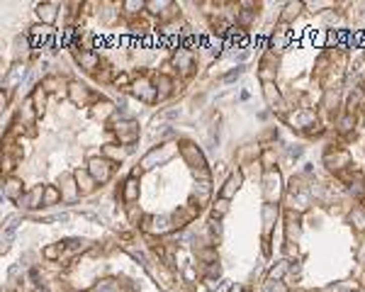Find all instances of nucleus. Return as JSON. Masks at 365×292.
<instances>
[{"label":"nucleus","mask_w":365,"mask_h":292,"mask_svg":"<svg viewBox=\"0 0 365 292\" xmlns=\"http://www.w3.org/2000/svg\"><path fill=\"white\" fill-rule=\"evenodd\" d=\"M112 161L110 158H102V156H95V158H90L88 161V173L95 178V183H105L110 181V176H112Z\"/></svg>","instance_id":"obj_1"},{"label":"nucleus","mask_w":365,"mask_h":292,"mask_svg":"<svg viewBox=\"0 0 365 292\" xmlns=\"http://www.w3.org/2000/svg\"><path fill=\"white\" fill-rule=\"evenodd\" d=\"M324 163L329 170H334V173H341V170H346V168L351 166V156L348 151H341V149H334V151H329L324 156Z\"/></svg>","instance_id":"obj_2"},{"label":"nucleus","mask_w":365,"mask_h":292,"mask_svg":"<svg viewBox=\"0 0 365 292\" xmlns=\"http://www.w3.org/2000/svg\"><path fill=\"white\" fill-rule=\"evenodd\" d=\"M173 226H175V224H170V219H166V217H149L146 224H144V229L151 231V234H166Z\"/></svg>","instance_id":"obj_3"},{"label":"nucleus","mask_w":365,"mask_h":292,"mask_svg":"<svg viewBox=\"0 0 365 292\" xmlns=\"http://www.w3.org/2000/svg\"><path fill=\"white\" fill-rule=\"evenodd\" d=\"M132 88H134V93H137L141 100H146V102H151V100H156V97H158V90H156V88H151V83H149V81H144V78H141V81H137Z\"/></svg>","instance_id":"obj_4"},{"label":"nucleus","mask_w":365,"mask_h":292,"mask_svg":"<svg viewBox=\"0 0 365 292\" xmlns=\"http://www.w3.org/2000/svg\"><path fill=\"white\" fill-rule=\"evenodd\" d=\"M182 156H185V158H188V161H190L197 170H202V168H205V158H202V153L197 151L193 144H182Z\"/></svg>","instance_id":"obj_5"},{"label":"nucleus","mask_w":365,"mask_h":292,"mask_svg":"<svg viewBox=\"0 0 365 292\" xmlns=\"http://www.w3.org/2000/svg\"><path fill=\"white\" fill-rule=\"evenodd\" d=\"M266 193L268 197H278L280 195V173L278 170H268L266 173Z\"/></svg>","instance_id":"obj_6"},{"label":"nucleus","mask_w":365,"mask_h":292,"mask_svg":"<svg viewBox=\"0 0 365 292\" xmlns=\"http://www.w3.org/2000/svg\"><path fill=\"white\" fill-rule=\"evenodd\" d=\"M290 122L297 127H314L317 125V117H314V112L299 110V112H295V114H290Z\"/></svg>","instance_id":"obj_7"},{"label":"nucleus","mask_w":365,"mask_h":292,"mask_svg":"<svg viewBox=\"0 0 365 292\" xmlns=\"http://www.w3.org/2000/svg\"><path fill=\"white\" fill-rule=\"evenodd\" d=\"M117 137L122 144H132L137 139V125L134 122H127V125H117Z\"/></svg>","instance_id":"obj_8"},{"label":"nucleus","mask_w":365,"mask_h":292,"mask_svg":"<svg viewBox=\"0 0 365 292\" xmlns=\"http://www.w3.org/2000/svg\"><path fill=\"white\" fill-rule=\"evenodd\" d=\"M78 64H81L85 71H93V69H98L100 59L95 51H81V54H78Z\"/></svg>","instance_id":"obj_9"},{"label":"nucleus","mask_w":365,"mask_h":292,"mask_svg":"<svg viewBox=\"0 0 365 292\" xmlns=\"http://www.w3.org/2000/svg\"><path fill=\"white\" fill-rule=\"evenodd\" d=\"M88 88L83 83H71V100L76 102V105H83L85 100H88Z\"/></svg>","instance_id":"obj_10"},{"label":"nucleus","mask_w":365,"mask_h":292,"mask_svg":"<svg viewBox=\"0 0 365 292\" xmlns=\"http://www.w3.org/2000/svg\"><path fill=\"white\" fill-rule=\"evenodd\" d=\"M5 195L10 197V200H22L25 195H22V183L17 181V178H10L8 185H5Z\"/></svg>","instance_id":"obj_11"},{"label":"nucleus","mask_w":365,"mask_h":292,"mask_svg":"<svg viewBox=\"0 0 365 292\" xmlns=\"http://www.w3.org/2000/svg\"><path fill=\"white\" fill-rule=\"evenodd\" d=\"M76 183H78V190H81V193H90V190H93V183H95V178H93L90 173L78 170V173H76Z\"/></svg>","instance_id":"obj_12"},{"label":"nucleus","mask_w":365,"mask_h":292,"mask_svg":"<svg viewBox=\"0 0 365 292\" xmlns=\"http://www.w3.org/2000/svg\"><path fill=\"white\" fill-rule=\"evenodd\" d=\"M122 197H125L127 202H134L137 197H139V183L134 181V178H129L125 183V190H122Z\"/></svg>","instance_id":"obj_13"},{"label":"nucleus","mask_w":365,"mask_h":292,"mask_svg":"<svg viewBox=\"0 0 365 292\" xmlns=\"http://www.w3.org/2000/svg\"><path fill=\"white\" fill-rule=\"evenodd\" d=\"M239 185H241V173H234V176H231V178L226 181L224 190H222V197H224V200H229L231 195H234L236 190H239Z\"/></svg>","instance_id":"obj_14"},{"label":"nucleus","mask_w":365,"mask_h":292,"mask_svg":"<svg viewBox=\"0 0 365 292\" xmlns=\"http://www.w3.org/2000/svg\"><path fill=\"white\" fill-rule=\"evenodd\" d=\"M37 15L42 17L44 22L49 25V22H54V17H56V5L54 3H46V5H39L37 8Z\"/></svg>","instance_id":"obj_15"},{"label":"nucleus","mask_w":365,"mask_h":292,"mask_svg":"<svg viewBox=\"0 0 365 292\" xmlns=\"http://www.w3.org/2000/svg\"><path fill=\"white\" fill-rule=\"evenodd\" d=\"M42 197H44V190H42V188H34V190H32V193H27V195H25V197H22L20 202H22L25 207H37Z\"/></svg>","instance_id":"obj_16"},{"label":"nucleus","mask_w":365,"mask_h":292,"mask_svg":"<svg viewBox=\"0 0 365 292\" xmlns=\"http://www.w3.org/2000/svg\"><path fill=\"white\" fill-rule=\"evenodd\" d=\"M170 88H173V81H170L168 76H158V81H156V90H158V97L170 95Z\"/></svg>","instance_id":"obj_17"},{"label":"nucleus","mask_w":365,"mask_h":292,"mask_svg":"<svg viewBox=\"0 0 365 292\" xmlns=\"http://www.w3.org/2000/svg\"><path fill=\"white\" fill-rule=\"evenodd\" d=\"M302 10V3H287L285 5V13H282V22H292Z\"/></svg>","instance_id":"obj_18"},{"label":"nucleus","mask_w":365,"mask_h":292,"mask_svg":"<svg viewBox=\"0 0 365 292\" xmlns=\"http://www.w3.org/2000/svg\"><path fill=\"white\" fill-rule=\"evenodd\" d=\"M44 100H46V95H44V88L39 85V88L32 93V102H34V112H37V114L44 112Z\"/></svg>","instance_id":"obj_19"},{"label":"nucleus","mask_w":365,"mask_h":292,"mask_svg":"<svg viewBox=\"0 0 365 292\" xmlns=\"http://www.w3.org/2000/svg\"><path fill=\"white\" fill-rule=\"evenodd\" d=\"M175 64L182 66V73H190L193 71V56H190V51H180V54L175 56Z\"/></svg>","instance_id":"obj_20"},{"label":"nucleus","mask_w":365,"mask_h":292,"mask_svg":"<svg viewBox=\"0 0 365 292\" xmlns=\"http://www.w3.org/2000/svg\"><path fill=\"white\" fill-rule=\"evenodd\" d=\"M112 112H114V107L110 102H98L95 110H93V114H95V117H107V114H112Z\"/></svg>","instance_id":"obj_21"},{"label":"nucleus","mask_w":365,"mask_h":292,"mask_svg":"<svg viewBox=\"0 0 365 292\" xmlns=\"http://www.w3.org/2000/svg\"><path fill=\"white\" fill-rule=\"evenodd\" d=\"M263 90H266V97H268V102H270V105L280 102V93L275 90V85H273V83H266V88H263Z\"/></svg>","instance_id":"obj_22"},{"label":"nucleus","mask_w":365,"mask_h":292,"mask_svg":"<svg viewBox=\"0 0 365 292\" xmlns=\"http://www.w3.org/2000/svg\"><path fill=\"white\" fill-rule=\"evenodd\" d=\"M351 222H355V229H358V231H365V212L355 209L351 214Z\"/></svg>","instance_id":"obj_23"},{"label":"nucleus","mask_w":365,"mask_h":292,"mask_svg":"<svg viewBox=\"0 0 365 292\" xmlns=\"http://www.w3.org/2000/svg\"><path fill=\"white\" fill-rule=\"evenodd\" d=\"M353 127H355L353 114H343V117H341V122H338V129H341V132H351Z\"/></svg>","instance_id":"obj_24"},{"label":"nucleus","mask_w":365,"mask_h":292,"mask_svg":"<svg viewBox=\"0 0 365 292\" xmlns=\"http://www.w3.org/2000/svg\"><path fill=\"white\" fill-rule=\"evenodd\" d=\"M56 200H58L56 188H46V190H44V205H54Z\"/></svg>","instance_id":"obj_25"},{"label":"nucleus","mask_w":365,"mask_h":292,"mask_svg":"<svg viewBox=\"0 0 365 292\" xmlns=\"http://www.w3.org/2000/svg\"><path fill=\"white\" fill-rule=\"evenodd\" d=\"M287 268H290V263H287V261H280V265H278V268H273V270H270V278H282V275L287 273Z\"/></svg>","instance_id":"obj_26"},{"label":"nucleus","mask_w":365,"mask_h":292,"mask_svg":"<svg viewBox=\"0 0 365 292\" xmlns=\"http://www.w3.org/2000/svg\"><path fill=\"white\" fill-rule=\"evenodd\" d=\"M226 209H229V202H226L224 197H222L219 202H214V217H222V214H224Z\"/></svg>","instance_id":"obj_27"},{"label":"nucleus","mask_w":365,"mask_h":292,"mask_svg":"<svg viewBox=\"0 0 365 292\" xmlns=\"http://www.w3.org/2000/svg\"><path fill=\"white\" fill-rule=\"evenodd\" d=\"M273 76H275V71H273V66H268V64H263V66H261V78H266V83H268V81H270Z\"/></svg>","instance_id":"obj_28"},{"label":"nucleus","mask_w":365,"mask_h":292,"mask_svg":"<svg viewBox=\"0 0 365 292\" xmlns=\"http://www.w3.org/2000/svg\"><path fill=\"white\" fill-rule=\"evenodd\" d=\"M105 153H107V156H114V158H122V156H125V151H122V149H112V146H107V149H105Z\"/></svg>","instance_id":"obj_29"},{"label":"nucleus","mask_w":365,"mask_h":292,"mask_svg":"<svg viewBox=\"0 0 365 292\" xmlns=\"http://www.w3.org/2000/svg\"><path fill=\"white\" fill-rule=\"evenodd\" d=\"M44 256H46V258H56V256H58V246H49V249L44 251Z\"/></svg>","instance_id":"obj_30"},{"label":"nucleus","mask_w":365,"mask_h":292,"mask_svg":"<svg viewBox=\"0 0 365 292\" xmlns=\"http://www.w3.org/2000/svg\"><path fill=\"white\" fill-rule=\"evenodd\" d=\"M114 83H117V85H127V83H129V76H127V73L117 76V78H114Z\"/></svg>","instance_id":"obj_31"},{"label":"nucleus","mask_w":365,"mask_h":292,"mask_svg":"<svg viewBox=\"0 0 365 292\" xmlns=\"http://www.w3.org/2000/svg\"><path fill=\"white\" fill-rule=\"evenodd\" d=\"M363 207H365V197H363Z\"/></svg>","instance_id":"obj_32"}]
</instances>
